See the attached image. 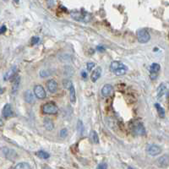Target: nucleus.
Listing matches in <instances>:
<instances>
[{"label":"nucleus","mask_w":169,"mask_h":169,"mask_svg":"<svg viewBox=\"0 0 169 169\" xmlns=\"http://www.w3.org/2000/svg\"><path fill=\"white\" fill-rule=\"evenodd\" d=\"M71 17L76 21H82V22L87 23L91 20V15L90 13L85 12L84 10L82 11H72L70 13Z\"/></svg>","instance_id":"obj_1"},{"label":"nucleus","mask_w":169,"mask_h":169,"mask_svg":"<svg viewBox=\"0 0 169 169\" xmlns=\"http://www.w3.org/2000/svg\"><path fill=\"white\" fill-rule=\"evenodd\" d=\"M130 129L135 135H144L146 134V129L143 124L140 121H134L130 124Z\"/></svg>","instance_id":"obj_2"},{"label":"nucleus","mask_w":169,"mask_h":169,"mask_svg":"<svg viewBox=\"0 0 169 169\" xmlns=\"http://www.w3.org/2000/svg\"><path fill=\"white\" fill-rule=\"evenodd\" d=\"M44 114H56L59 112V107L54 103H47L42 107Z\"/></svg>","instance_id":"obj_3"},{"label":"nucleus","mask_w":169,"mask_h":169,"mask_svg":"<svg viewBox=\"0 0 169 169\" xmlns=\"http://www.w3.org/2000/svg\"><path fill=\"white\" fill-rule=\"evenodd\" d=\"M137 39L140 43H146L150 41L151 36L146 29H140L137 31Z\"/></svg>","instance_id":"obj_4"},{"label":"nucleus","mask_w":169,"mask_h":169,"mask_svg":"<svg viewBox=\"0 0 169 169\" xmlns=\"http://www.w3.org/2000/svg\"><path fill=\"white\" fill-rule=\"evenodd\" d=\"M146 152L150 156H155L161 154L162 149H161V147L156 145H149L146 146Z\"/></svg>","instance_id":"obj_5"},{"label":"nucleus","mask_w":169,"mask_h":169,"mask_svg":"<svg viewBox=\"0 0 169 169\" xmlns=\"http://www.w3.org/2000/svg\"><path fill=\"white\" fill-rule=\"evenodd\" d=\"M160 68H161L160 65L158 64H156V63L152 64L150 67V78L152 81H154L157 78V74L160 70Z\"/></svg>","instance_id":"obj_6"},{"label":"nucleus","mask_w":169,"mask_h":169,"mask_svg":"<svg viewBox=\"0 0 169 169\" xmlns=\"http://www.w3.org/2000/svg\"><path fill=\"white\" fill-rule=\"evenodd\" d=\"M34 94L38 99H44L47 96L45 89L40 85H37L34 87Z\"/></svg>","instance_id":"obj_7"},{"label":"nucleus","mask_w":169,"mask_h":169,"mask_svg":"<svg viewBox=\"0 0 169 169\" xmlns=\"http://www.w3.org/2000/svg\"><path fill=\"white\" fill-rule=\"evenodd\" d=\"M127 66L124 65L123 63H121V62H119V61H113L112 64H111V71L112 72V73H114V72H116L117 70H119V69H126Z\"/></svg>","instance_id":"obj_8"},{"label":"nucleus","mask_w":169,"mask_h":169,"mask_svg":"<svg viewBox=\"0 0 169 169\" xmlns=\"http://www.w3.org/2000/svg\"><path fill=\"white\" fill-rule=\"evenodd\" d=\"M156 164L160 167V168H166L167 166L169 165V157L168 156L165 155L162 156L161 157H159L156 161Z\"/></svg>","instance_id":"obj_9"},{"label":"nucleus","mask_w":169,"mask_h":169,"mask_svg":"<svg viewBox=\"0 0 169 169\" xmlns=\"http://www.w3.org/2000/svg\"><path fill=\"white\" fill-rule=\"evenodd\" d=\"M169 85L168 83H162L159 86H158V88L156 90V93H157V97H161L166 92H167V91H168V89Z\"/></svg>","instance_id":"obj_10"},{"label":"nucleus","mask_w":169,"mask_h":169,"mask_svg":"<svg viewBox=\"0 0 169 169\" xmlns=\"http://www.w3.org/2000/svg\"><path fill=\"white\" fill-rule=\"evenodd\" d=\"M2 114L4 118H9L11 116H13L14 112L12 111V107L10 106V104H6L4 108H3V111H2Z\"/></svg>","instance_id":"obj_11"},{"label":"nucleus","mask_w":169,"mask_h":169,"mask_svg":"<svg viewBox=\"0 0 169 169\" xmlns=\"http://www.w3.org/2000/svg\"><path fill=\"white\" fill-rule=\"evenodd\" d=\"M102 71H103V70H102V68H101V67H96V69H95V70L92 72L91 75V79L92 82H96V81L101 77Z\"/></svg>","instance_id":"obj_12"},{"label":"nucleus","mask_w":169,"mask_h":169,"mask_svg":"<svg viewBox=\"0 0 169 169\" xmlns=\"http://www.w3.org/2000/svg\"><path fill=\"white\" fill-rule=\"evenodd\" d=\"M47 87L51 93H55L58 90V83L54 80H50L47 83Z\"/></svg>","instance_id":"obj_13"},{"label":"nucleus","mask_w":169,"mask_h":169,"mask_svg":"<svg viewBox=\"0 0 169 169\" xmlns=\"http://www.w3.org/2000/svg\"><path fill=\"white\" fill-rule=\"evenodd\" d=\"M16 72H17V67H12V68L8 71L7 73L4 74V81H9L10 79H12V78L14 77V75L16 74Z\"/></svg>","instance_id":"obj_14"},{"label":"nucleus","mask_w":169,"mask_h":169,"mask_svg":"<svg viewBox=\"0 0 169 169\" xmlns=\"http://www.w3.org/2000/svg\"><path fill=\"white\" fill-rule=\"evenodd\" d=\"M112 91V86L109 84H106L103 86V89H102V95L105 97L110 96Z\"/></svg>","instance_id":"obj_15"},{"label":"nucleus","mask_w":169,"mask_h":169,"mask_svg":"<svg viewBox=\"0 0 169 169\" xmlns=\"http://www.w3.org/2000/svg\"><path fill=\"white\" fill-rule=\"evenodd\" d=\"M24 98H25V101L27 103H33L35 102L34 94H33L30 91H26L25 92Z\"/></svg>","instance_id":"obj_16"},{"label":"nucleus","mask_w":169,"mask_h":169,"mask_svg":"<svg viewBox=\"0 0 169 169\" xmlns=\"http://www.w3.org/2000/svg\"><path fill=\"white\" fill-rule=\"evenodd\" d=\"M20 83H21V77L20 76H17L15 78L13 83H12V92L15 94L18 91V89L20 87Z\"/></svg>","instance_id":"obj_17"},{"label":"nucleus","mask_w":169,"mask_h":169,"mask_svg":"<svg viewBox=\"0 0 169 169\" xmlns=\"http://www.w3.org/2000/svg\"><path fill=\"white\" fill-rule=\"evenodd\" d=\"M44 127L47 130H49L51 131L54 129V124H53V122L52 121L50 118H45L44 119Z\"/></svg>","instance_id":"obj_18"},{"label":"nucleus","mask_w":169,"mask_h":169,"mask_svg":"<svg viewBox=\"0 0 169 169\" xmlns=\"http://www.w3.org/2000/svg\"><path fill=\"white\" fill-rule=\"evenodd\" d=\"M3 152H4V154L5 155V156L7 157L8 159H11V157H13L14 155H15V151L10 150L8 148H4L3 149Z\"/></svg>","instance_id":"obj_19"},{"label":"nucleus","mask_w":169,"mask_h":169,"mask_svg":"<svg viewBox=\"0 0 169 169\" xmlns=\"http://www.w3.org/2000/svg\"><path fill=\"white\" fill-rule=\"evenodd\" d=\"M155 107L156 108V111H157V113H158L159 117L160 118H164L165 117V110H164V108L162 107L159 103H156Z\"/></svg>","instance_id":"obj_20"},{"label":"nucleus","mask_w":169,"mask_h":169,"mask_svg":"<svg viewBox=\"0 0 169 169\" xmlns=\"http://www.w3.org/2000/svg\"><path fill=\"white\" fill-rule=\"evenodd\" d=\"M90 137H91V140H92L93 143L95 144H98L99 143V137H98V134L95 130H91V134H90Z\"/></svg>","instance_id":"obj_21"},{"label":"nucleus","mask_w":169,"mask_h":169,"mask_svg":"<svg viewBox=\"0 0 169 169\" xmlns=\"http://www.w3.org/2000/svg\"><path fill=\"white\" fill-rule=\"evenodd\" d=\"M69 91V97H70V102L72 103H75L76 102V95H75V89L73 86H71Z\"/></svg>","instance_id":"obj_22"},{"label":"nucleus","mask_w":169,"mask_h":169,"mask_svg":"<svg viewBox=\"0 0 169 169\" xmlns=\"http://www.w3.org/2000/svg\"><path fill=\"white\" fill-rule=\"evenodd\" d=\"M84 130H85V127H84V124L81 120H78V123H77V131H78V134L80 135H82L83 133H84Z\"/></svg>","instance_id":"obj_23"},{"label":"nucleus","mask_w":169,"mask_h":169,"mask_svg":"<svg viewBox=\"0 0 169 169\" xmlns=\"http://www.w3.org/2000/svg\"><path fill=\"white\" fill-rule=\"evenodd\" d=\"M15 169H31V168L27 162H21L15 166Z\"/></svg>","instance_id":"obj_24"},{"label":"nucleus","mask_w":169,"mask_h":169,"mask_svg":"<svg viewBox=\"0 0 169 169\" xmlns=\"http://www.w3.org/2000/svg\"><path fill=\"white\" fill-rule=\"evenodd\" d=\"M36 154H37L38 157H40L42 159H47L49 157V154L47 152L44 151H37Z\"/></svg>","instance_id":"obj_25"},{"label":"nucleus","mask_w":169,"mask_h":169,"mask_svg":"<svg viewBox=\"0 0 169 169\" xmlns=\"http://www.w3.org/2000/svg\"><path fill=\"white\" fill-rule=\"evenodd\" d=\"M63 85H64V88L68 89V90H69L71 86H73V84H72V82L69 81V80H64V82H63Z\"/></svg>","instance_id":"obj_26"},{"label":"nucleus","mask_w":169,"mask_h":169,"mask_svg":"<svg viewBox=\"0 0 169 169\" xmlns=\"http://www.w3.org/2000/svg\"><path fill=\"white\" fill-rule=\"evenodd\" d=\"M60 137L61 138H63V139H64L65 137L67 136V134H68V131H67L66 129H61L60 130Z\"/></svg>","instance_id":"obj_27"},{"label":"nucleus","mask_w":169,"mask_h":169,"mask_svg":"<svg viewBox=\"0 0 169 169\" xmlns=\"http://www.w3.org/2000/svg\"><path fill=\"white\" fill-rule=\"evenodd\" d=\"M96 169H107V164L106 162H102L97 166Z\"/></svg>","instance_id":"obj_28"},{"label":"nucleus","mask_w":169,"mask_h":169,"mask_svg":"<svg viewBox=\"0 0 169 169\" xmlns=\"http://www.w3.org/2000/svg\"><path fill=\"white\" fill-rule=\"evenodd\" d=\"M95 63H92V62H89L87 63V64H86V67H87V70L88 71H91V69H92V68H94L95 67Z\"/></svg>","instance_id":"obj_29"},{"label":"nucleus","mask_w":169,"mask_h":169,"mask_svg":"<svg viewBox=\"0 0 169 169\" xmlns=\"http://www.w3.org/2000/svg\"><path fill=\"white\" fill-rule=\"evenodd\" d=\"M39 41H40V38L37 37H33L32 39H31V44L32 45H36L37 44L38 42H39Z\"/></svg>","instance_id":"obj_30"},{"label":"nucleus","mask_w":169,"mask_h":169,"mask_svg":"<svg viewBox=\"0 0 169 169\" xmlns=\"http://www.w3.org/2000/svg\"><path fill=\"white\" fill-rule=\"evenodd\" d=\"M40 75H41L42 77H47V76L50 75V74H49V72H48L47 70H42V71L40 72Z\"/></svg>","instance_id":"obj_31"},{"label":"nucleus","mask_w":169,"mask_h":169,"mask_svg":"<svg viewBox=\"0 0 169 169\" xmlns=\"http://www.w3.org/2000/svg\"><path fill=\"white\" fill-rule=\"evenodd\" d=\"M7 30V27L4 25H3L2 26H1V30H0V33L1 34H4V32Z\"/></svg>","instance_id":"obj_32"},{"label":"nucleus","mask_w":169,"mask_h":169,"mask_svg":"<svg viewBox=\"0 0 169 169\" xmlns=\"http://www.w3.org/2000/svg\"><path fill=\"white\" fill-rule=\"evenodd\" d=\"M97 49H98L99 51H104V48H103V47H98Z\"/></svg>","instance_id":"obj_33"},{"label":"nucleus","mask_w":169,"mask_h":169,"mask_svg":"<svg viewBox=\"0 0 169 169\" xmlns=\"http://www.w3.org/2000/svg\"><path fill=\"white\" fill-rule=\"evenodd\" d=\"M82 76H83L84 78H86V73L85 71H83V72H82Z\"/></svg>","instance_id":"obj_34"},{"label":"nucleus","mask_w":169,"mask_h":169,"mask_svg":"<svg viewBox=\"0 0 169 169\" xmlns=\"http://www.w3.org/2000/svg\"><path fill=\"white\" fill-rule=\"evenodd\" d=\"M128 169H134V168H131V167H129V168H128Z\"/></svg>","instance_id":"obj_35"}]
</instances>
